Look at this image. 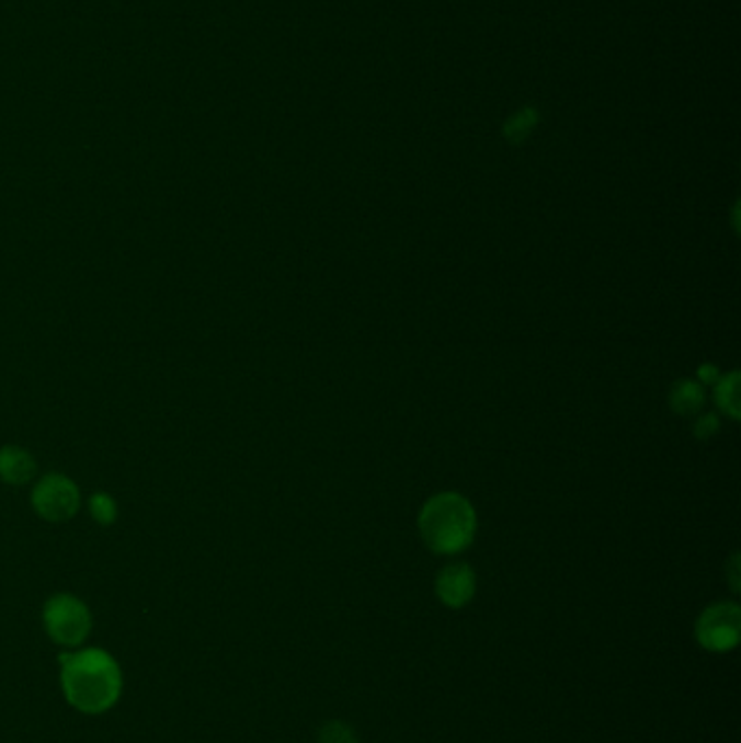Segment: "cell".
Here are the masks:
<instances>
[{
    "mask_svg": "<svg viewBox=\"0 0 741 743\" xmlns=\"http://www.w3.org/2000/svg\"><path fill=\"white\" fill-rule=\"evenodd\" d=\"M61 687L81 713L110 711L123 691V674L112 654L99 648L61 656Z\"/></svg>",
    "mask_w": 741,
    "mask_h": 743,
    "instance_id": "obj_1",
    "label": "cell"
},
{
    "mask_svg": "<svg viewBox=\"0 0 741 743\" xmlns=\"http://www.w3.org/2000/svg\"><path fill=\"white\" fill-rule=\"evenodd\" d=\"M31 502L37 515L48 522H66L77 515L81 494L77 483L64 475H46L33 488Z\"/></svg>",
    "mask_w": 741,
    "mask_h": 743,
    "instance_id": "obj_5",
    "label": "cell"
},
{
    "mask_svg": "<svg viewBox=\"0 0 741 743\" xmlns=\"http://www.w3.org/2000/svg\"><path fill=\"white\" fill-rule=\"evenodd\" d=\"M90 513L94 515V519L99 524L110 526L118 517V504H116V500L112 495L96 492V494L90 498Z\"/></svg>",
    "mask_w": 741,
    "mask_h": 743,
    "instance_id": "obj_11",
    "label": "cell"
},
{
    "mask_svg": "<svg viewBox=\"0 0 741 743\" xmlns=\"http://www.w3.org/2000/svg\"><path fill=\"white\" fill-rule=\"evenodd\" d=\"M477 530V515L464 495H433L420 513V533L424 544L437 555H457L466 550Z\"/></svg>",
    "mask_w": 741,
    "mask_h": 743,
    "instance_id": "obj_2",
    "label": "cell"
},
{
    "mask_svg": "<svg viewBox=\"0 0 741 743\" xmlns=\"http://www.w3.org/2000/svg\"><path fill=\"white\" fill-rule=\"evenodd\" d=\"M44 626L53 641L61 645H79L92 630V614L79 598L57 594L44 607Z\"/></svg>",
    "mask_w": 741,
    "mask_h": 743,
    "instance_id": "obj_3",
    "label": "cell"
},
{
    "mask_svg": "<svg viewBox=\"0 0 741 743\" xmlns=\"http://www.w3.org/2000/svg\"><path fill=\"white\" fill-rule=\"evenodd\" d=\"M35 459L18 446L0 448V481L9 485H24L35 477Z\"/></svg>",
    "mask_w": 741,
    "mask_h": 743,
    "instance_id": "obj_7",
    "label": "cell"
},
{
    "mask_svg": "<svg viewBox=\"0 0 741 743\" xmlns=\"http://www.w3.org/2000/svg\"><path fill=\"white\" fill-rule=\"evenodd\" d=\"M435 592H437V598L446 607L461 609V607H466L472 601V596L477 592V576H475L472 568L466 565V563L446 565L437 574Z\"/></svg>",
    "mask_w": 741,
    "mask_h": 743,
    "instance_id": "obj_6",
    "label": "cell"
},
{
    "mask_svg": "<svg viewBox=\"0 0 741 743\" xmlns=\"http://www.w3.org/2000/svg\"><path fill=\"white\" fill-rule=\"evenodd\" d=\"M716 431H718V418H716V415H703V418L696 422V435H698L700 439H709Z\"/></svg>",
    "mask_w": 741,
    "mask_h": 743,
    "instance_id": "obj_13",
    "label": "cell"
},
{
    "mask_svg": "<svg viewBox=\"0 0 741 743\" xmlns=\"http://www.w3.org/2000/svg\"><path fill=\"white\" fill-rule=\"evenodd\" d=\"M318 743H360V740L349 724L327 722L318 733Z\"/></svg>",
    "mask_w": 741,
    "mask_h": 743,
    "instance_id": "obj_12",
    "label": "cell"
},
{
    "mask_svg": "<svg viewBox=\"0 0 741 743\" xmlns=\"http://www.w3.org/2000/svg\"><path fill=\"white\" fill-rule=\"evenodd\" d=\"M537 126V112L535 110H522L520 114H515L513 118H509V123L504 124V135L509 137V141L520 144L528 137V133Z\"/></svg>",
    "mask_w": 741,
    "mask_h": 743,
    "instance_id": "obj_10",
    "label": "cell"
},
{
    "mask_svg": "<svg viewBox=\"0 0 741 743\" xmlns=\"http://www.w3.org/2000/svg\"><path fill=\"white\" fill-rule=\"evenodd\" d=\"M731 585H733V592H740V581H738V557H733V561H731Z\"/></svg>",
    "mask_w": 741,
    "mask_h": 743,
    "instance_id": "obj_14",
    "label": "cell"
},
{
    "mask_svg": "<svg viewBox=\"0 0 741 743\" xmlns=\"http://www.w3.org/2000/svg\"><path fill=\"white\" fill-rule=\"evenodd\" d=\"M716 396H718V404L722 407V411H727L731 418H740V376H738V372L720 378Z\"/></svg>",
    "mask_w": 741,
    "mask_h": 743,
    "instance_id": "obj_9",
    "label": "cell"
},
{
    "mask_svg": "<svg viewBox=\"0 0 741 743\" xmlns=\"http://www.w3.org/2000/svg\"><path fill=\"white\" fill-rule=\"evenodd\" d=\"M700 376H703L707 382H714V378H718L716 368H711V366H705V368H700Z\"/></svg>",
    "mask_w": 741,
    "mask_h": 743,
    "instance_id": "obj_15",
    "label": "cell"
},
{
    "mask_svg": "<svg viewBox=\"0 0 741 743\" xmlns=\"http://www.w3.org/2000/svg\"><path fill=\"white\" fill-rule=\"evenodd\" d=\"M705 402V389L703 385H698L696 380H689V378H683L679 380L674 387H672V393H670V404L676 413L681 415H692L696 413Z\"/></svg>",
    "mask_w": 741,
    "mask_h": 743,
    "instance_id": "obj_8",
    "label": "cell"
},
{
    "mask_svg": "<svg viewBox=\"0 0 741 743\" xmlns=\"http://www.w3.org/2000/svg\"><path fill=\"white\" fill-rule=\"evenodd\" d=\"M741 611L736 603H718L700 614L696 639L709 652H729L740 643Z\"/></svg>",
    "mask_w": 741,
    "mask_h": 743,
    "instance_id": "obj_4",
    "label": "cell"
}]
</instances>
